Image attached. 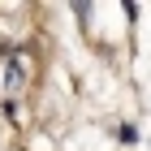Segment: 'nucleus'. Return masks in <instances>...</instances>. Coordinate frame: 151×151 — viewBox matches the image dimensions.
<instances>
[{
	"label": "nucleus",
	"mask_w": 151,
	"mask_h": 151,
	"mask_svg": "<svg viewBox=\"0 0 151 151\" xmlns=\"http://www.w3.org/2000/svg\"><path fill=\"white\" fill-rule=\"evenodd\" d=\"M116 138H121V142H138V129H134V125H121V129H116Z\"/></svg>",
	"instance_id": "obj_1"
}]
</instances>
